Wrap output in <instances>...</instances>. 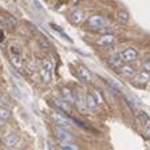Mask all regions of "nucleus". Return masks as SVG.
Here are the masks:
<instances>
[{"label":"nucleus","instance_id":"obj_16","mask_svg":"<svg viewBox=\"0 0 150 150\" xmlns=\"http://www.w3.org/2000/svg\"><path fill=\"white\" fill-rule=\"evenodd\" d=\"M86 102H87V107L90 110H95L97 109V102H95V99L93 98V95L91 94H87V98H86Z\"/></svg>","mask_w":150,"mask_h":150},{"label":"nucleus","instance_id":"obj_1","mask_svg":"<svg viewBox=\"0 0 150 150\" xmlns=\"http://www.w3.org/2000/svg\"><path fill=\"white\" fill-rule=\"evenodd\" d=\"M55 135L56 138L60 141V144H72L74 141V137L66 127H62V126H58L55 129Z\"/></svg>","mask_w":150,"mask_h":150},{"label":"nucleus","instance_id":"obj_4","mask_svg":"<svg viewBox=\"0 0 150 150\" xmlns=\"http://www.w3.org/2000/svg\"><path fill=\"white\" fill-rule=\"evenodd\" d=\"M121 55H122V59H123V63H125V62H133V60H135L139 54H138V51L135 48L129 47L123 52H121Z\"/></svg>","mask_w":150,"mask_h":150},{"label":"nucleus","instance_id":"obj_20","mask_svg":"<svg viewBox=\"0 0 150 150\" xmlns=\"http://www.w3.org/2000/svg\"><path fill=\"white\" fill-rule=\"evenodd\" d=\"M60 150H81L75 144H60Z\"/></svg>","mask_w":150,"mask_h":150},{"label":"nucleus","instance_id":"obj_2","mask_svg":"<svg viewBox=\"0 0 150 150\" xmlns=\"http://www.w3.org/2000/svg\"><path fill=\"white\" fill-rule=\"evenodd\" d=\"M87 24L90 25L93 30H100V28H103L106 25V19L100 15H93L88 18Z\"/></svg>","mask_w":150,"mask_h":150},{"label":"nucleus","instance_id":"obj_21","mask_svg":"<svg viewBox=\"0 0 150 150\" xmlns=\"http://www.w3.org/2000/svg\"><path fill=\"white\" fill-rule=\"evenodd\" d=\"M11 62H12V64L15 66V67H18V69H22L23 67V63H22V60H20V56H18V55L11 56Z\"/></svg>","mask_w":150,"mask_h":150},{"label":"nucleus","instance_id":"obj_7","mask_svg":"<svg viewBox=\"0 0 150 150\" xmlns=\"http://www.w3.org/2000/svg\"><path fill=\"white\" fill-rule=\"evenodd\" d=\"M54 103H55V106L59 110H62L64 114H70V112H71V106H70V103H67L66 100H63L62 98H60V99H55Z\"/></svg>","mask_w":150,"mask_h":150},{"label":"nucleus","instance_id":"obj_23","mask_svg":"<svg viewBox=\"0 0 150 150\" xmlns=\"http://www.w3.org/2000/svg\"><path fill=\"white\" fill-rule=\"evenodd\" d=\"M144 69H145V72H149V70H150V60H146V62L144 63Z\"/></svg>","mask_w":150,"mask_h":150},{"label":"nucleus","instance_id":"obj_8","mask_svg":"<svg viewBox=\"0 0 150 150\" xmlns=\"http://www.w3.org/2000/svg\"><path fill=\"white\" fill-rule=\"evenodd\" d=\"M109 62H110V64L114 66V67H122V66H123V59H122L121 52L112 54V55L110 56Z\"/></svg>","mask_w":150,"mask_h":150},{"label":"nucleus","instance_id":"obj_6","mask_svg":"<svg viewBox=\"0 0 150 150\" xmlns=\"http://www.w3.org/2000/svg\"><path fill=\"white\" fill-rule=\"evenodd\" d=\"M78 72H79V75H81V78L83 79V81H86V82H91V81H93V78H94L93 72H91L88 69H86L84 66H79V67H78Z\"/></svg>","mask_w":150,"mask_h":150},{"label":"nucleus","instance_id":"obj_13","mask_svg":"<svg viewBox=\"0 0 150 150\" xmlns=\"http://www.w3.org/2000/svg\"><path fill=\"white\" fill-rule=\"evenodd\" d=\"M117 19L119 20V23L126 24V23L129 22V12L127 11H125V9H121V11L118 12V15H117Z\"/></svg>","mask_w":150,"mask_h":150},{"label":"nucleus","instance_id":"obj_15","mask_svg":"<svg viewBox=\"0 0 150 150\" xmlns=\"http://www.w3.org/2000/svg\"><path fill=\"white\" fill-rule=\"evenodd\" d=\"M121 70H122V74L126 75V76H134L135 74V70L131 66H122Z\"/></svg>","mask_w":150,"mask_h":150},{"label":"nucleus","instance_id":"obj_19","mask_svg":"<svg viewBox=\"0 0 150 150\" xmlns=\"http://www.w3.org/2000/svg\"><path fill=\"white\" fill-rule=\"evenodd\" d=\"M137 82H139V83H147L149 82V72H141V74H138Z\"/></svg>","mask_w":150,"mask_h":150},{"label":"nucleus","instance_id":"obj_17","mask_svg":"<svg viewBox=\"0 0 150 150\" xmlns=\"http://www.w3.org/2000/svg\"><path fill=\"white\" fill-rule=\"evenodd\" d=\"M40 69H43V70H47V71L52 72L54 64H52V62H51L50 59H43V60H42V67H40Z\"/></svg>","mask_w":150,"mask_h":150},{"label":"nucleus","instance_id":"obj_12","mask_svg":"<svg viewBox=\"0 0 150 150\" xmlns=\"http://www.w3.org/2000/svg\"><path fill=\"white\" fill-rule=\"evenodd\" d=\"M62 94H63V98L62 99L63 100H66L67 103H74V97H72V91L70 90V88H67V87H62Z\"/></svg>","mask_w":150,"mask_h":150},{"label":"nucleus","instance_id":"obj_24","mask_svg":"<svg viewBox=\"0 0 150 150\" xmlns=\"http://www.w3.org/2000/svg\"><path fill=\"white\" fill-rule=\"evenodd\" d=\"M0 106H4V97L0 95Z\"/></svg>","mask_w":150,"mask_h":150},{"label":"nucleus","instance_id":"obj_18","mask_svg":"<svg viewBox=\"0 0 150 150\" xmlns=\"http://www.w3.org/2000/svg\"><path fill=\"white\" fill-rule=\"evenodd\" d=\"M137 117H138V119H139V121L142 122V123H144L145 126L149 125V115H147V114H146L145 111H139V112H138V115H137Z\"/></svg>","mask_w":150,"mask_h":150},{"label":"nucleus","instance_id":"obj_9","mask_svg":"<svg viewBox=\"0 0 150 150\" xmlns=\"http://www.w3.org/2000/svg\"><path fill=\"white\" fill-rule=\"evenodd\" d=\"M71 19L75 24H81L84 20V11H82V9H74L71 12Z\"/></svg>","mask_w":150,"mask_h":150},{"label":"nucleus","instance_id":"obj_14","mask_svg":"<svg viewBox=\"0 0 150 150\" xmlns=\"http://www.w3.org/2000/svg\"><path fill=\"white\" fill-rule=\"evenodd\" d=\"M40 76H42V81H43L44 83H48V82L51 81V78H52V72L40 69Z\"/></svg>","mask_w":150,"mask_h":150},{"label":"nucleus","instance_id":"obj_5","mask_svg":"<svg viewBox=\"0 0 150 150\" xmlns=\"http://www.w3.org/2000/svg\"><path fill=\"white\" fill-rule=\"evenodd\" d=\"M4 144L8 147H16L19 144H20V137L15 133H9L8 135H6L4 138Z\"/></svg>","mask_w":150,"mask_h":150},{"label":"nucleus","instance_id":"obj_10","mask_svg":"<svg viewBox=\"0 0 150 150\" xmlns=\"http://www.w3.org/2000/svg\"><path fill=\"white\" fill-rule=\"evenodd\" d=\"M114 42H115V36H114V35H110V34L103 35L102 38L98 39V44H99V46H111Z\"/></svg>","mask_w":150,"mask_h":150},{"label":"nucleus","instance_id":"obj_22","mask_svg":"<svg viewBox=\"0 0 150 150\" xmlns=\"http://www.w3.org/2000/svg\"><path fill=\"white\" fill-rule=\"evenodd\" d=\"M91 95H93V98H94V99H95V102H97V105H102V103H103L102 94H100L98 90H94V93L91 94Z\"/></svg>","mask_w":150,"mask_h":150},{"label":"nucleus","instance_id":"obj_3","mask_svg":"<svg viewBox=\"0 0 150 150\" xmlns=\"http://www.w3.org/2000/svg\"><path fill=\"white\" fill-rule=\"evenodd\" d=\"M51 119H52L54 122H56L59 126H62V127H66V126L71 125V121L66 115H63L62 112H51Z\"/></svg>","mask_w":150,"mask_h":150},{"label":"nucleus","instance_id":"obj_11","mask_svg":"<svg viewBox=\"0 0 150 150\" xmlns=\"http://www.w3.org/2000/svg\"><path fill=\"white\" fill-rule=\"evenodd\" d=\"M9 118H11V109L7 105L0 106V119L1 121H8Z\"/></svg>","mask_w":150,"mask_h":150}]
</instances>
